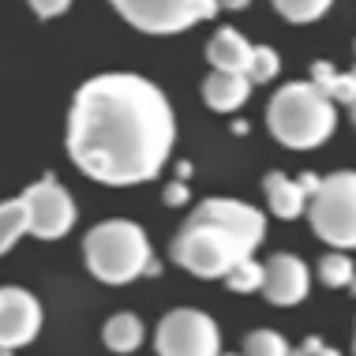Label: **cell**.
I'll list each match as a JSON object with an SVG mask.
<instances>
[{"label":"cell","mask_w":356,"mask_h":356,"mask_svg":"<svg viewBox=\"0 0 356 356\" xmlns=\"http://www.w3.org/2000/svg\"><path fill=\"white\" fill-rule=\"evenodd\" d=\"M172 143L177 117L158 83L136 72H105L75 90L68 154L98 184H147L169 161Z\"/></svg>","instance_id":"cell-1"},{"label":"cell","mask_w":356,"mask_h":356,"mask_svg":"<svg viewBox=\"0 0 356 356\" xmlns=\"http://www.w3.org/2000/svg\"><path fill=\"white\" fill-rule=\"evenodd\" d=\"M266 236L263 210L240 199H203L180 225L169 255L195 277H225L236 263L255 255Z\"/></svg>","instance_id":"cell-2"},{"label":"cell","mask_w":356,"mask_h":356,"mask_svg":"<svg viewBox=\"0 0 356 356\" xmlns=\"http://www.w3.org/2000/svg\"><path fill=\"white\" fill-rule=\"evenodd\" d=\"M83 255H86V270L105 285H128L136 277H158L161 263L150 252L147 233L136 221H102L94 225L83 240Z\"/></svg>","instance_id":"cell-3"},{"label":"cell","mask_w":356,"mask_h":356,"mask_svg":"<svg viewBox=\"0 0 356 356\" xmlns=\"http://www.w3.org/2000/svg\"><path fill=\"white\" fill-rule=\"evenodd\" d=\"M266 128L289 150H312L334 136L338 109L315 83H285L266 105Z\"/></svg>","instance_id":"cell-4"},{"label":"cell","mask_w":356,"mask_h":356,"mask_svg":"<svg viewBox=\"0 0 356 356\" xmlns=\"http://www.w3.org/2000/svg\"><path fill=\"white\" fill-rule=\"evenodd\" d=\"M312 229L330 252H353L356 248V172L341 169L319 177V188L307 199Z\"/></svg>","instance_id":"cell-5"},{"label":"cell","mask_w":356,"mask_h":356,"mask_svg":"<svg viewBox=\"0 0 356 356\" xmlns=\"http://www.w3.org/2000/svg\"><path fill=\"white\" fill-rule=\"evenodd\" d=\"M113 8L143 34H180L207 23L218 12V0H113Z\"/></svg>","instance_id":"cell-6"},{"label":"cell","mask_w":356,"mask_h":356,"mask_svg":"<svg viewBox=\"0 0 356 356\" xmlns=\"http://www.w3.org/2000/svg\"><path fill=\"white\" fill-rule=\"evenodd\" d=\"M154 349H158V356H218L221 353L218 323L207 312H195V307H172L158 323Z\"/></svg>","instance_id":"cell-7"},{"label":"cell","mask_w":356,"mask_h":356,"mask_svg":"<svg viewBox=\"0 0 356 356\" xmlns=\"http://www.w3.org/2000/svg\"><path fill=\"white\" fill-rule=\"evenodd\" d=\"M23 203H26V210H31V233L38 240L68 236L72 225H75V218H79L75 199L60 188V180H56V177H42L38 184H31L23 191Z\"/></svg>","instance_id":"cell-8"},{"label":"cell","mask_w":356,"mask_h":356,"mask_svg":"<svg viewBox=\"0 0 356 356\" xmlns=\"http://www.w3.org/2000/svg\"><path fill=\"white\" fill-rule=\"evenodd\" d=\"M42 323H45V315L34 293H26L19 285L0 289V349L15 353L23 345H31L42 334Z\"/></svg>","instance_id":"cell-9"},{"label":"cell","mask_w":356,"mask_h":356,"mask_svg":"<svg viewBox=\"0 0 356 356\" xmlns=\"http://www.w3.org/2000/svg\"><path fill=\"white\" fill-rule=\"evenodd\" d=\"M259 293L274 307H293V304L307 300V293H312V270H307L304 259L277 252L263 263V285H259Z\"/></svg>","instance_id":"cell-10"},{"label":"cell","mask_w":356,"mask_h":356,"mask_svg":"<svg viewBox=\"0 0 356 356\" xmlns=\"http://www.w3.org/2000/svg\"><path fill=\"white\" fill-rule=\"evenodd\" d=\"M315 188H319V177L315 172H304L300 180H289L285 172H266L263 180V191H266V203H270V210L282 221H296L304 214L307 199L315 195Z\"/></svg>","instance_id":"cell-11"},{"label":"cell","mask_w":356,"mask_h":356,"mask_svg":"<svg viewBox=\"0 0 356 356\" xmlns=\"http://www.w3.org/2000/svg\"><path fill=\"white\" fill-rule=\"evenodd\" d=\"M252 49L248 38L236 31V26H218V34L207 42V60H210V72H236V75H248L252 68Z\"/></svg>","instance_id":"cell-12"},{"label":"cell","mask_w":356,"mask_h":356,"mask_svg":"<svg viewBox=\"0 0 356 356\" xmlns=\"http://www.w3.org/2000/svg\"><path fill=\"white\" fill-rule=\"evenodd\" d=\"M252 98V79L236 72H210L203 83V102L214 113H236L240 105Z\"/></svg>","instance_id":"cell-13"},{"label":"cell","mask_w":356,"mask_h":356,"mask_svg":"<svg viewBox=\"0 0 356 356\" xmlns=\"http://www.w3.org/2000/svg\"><path fill=\"white\" fill-rule=\"evenodd\" d=\"M143 338H147L143 319H139V315H131V312H117L109 323H105V330H102L105 349H113V353H136L143 345Z\"/></svg>","instance_id":"cell-14"},{"label":"cell","mask_w":356,"mask_h":356,"mask_svg":"<svg viewBox=\"0 0 356 356\" xmlns=\"http://www.w3.org/2000/svg\"><path fill=\"white\" fill-rule=\"evenodd\" d=\"M26 233H31V210H26L23 195L0 203V255L12 252Z\"/></svg>","instance_id":"cell-15"},{"label":"cell","mask_w":356,"mask_h":356,"mask_svg":"<svg viewBox=\"0 0 356 356\" xmlns=\"http://www.w3.org/2000/svg\"><path fill=\"white\" fill-rule=\"evenodd\" d=\"M312 83L319 86V90H323L330 102L338 98V102L349 105V98H353V75L334 72V64H326V60H319V64L312 68Z\"/></svg>","instance_id":"cell-16"},{"label":"cell","mask_w":356,"mask_h":356,"mask_svg":"<svg viewBox=\"0 0 356 356\" xmlns=\"http://www.w3.org/2000/svg\"><path fill=\"white\" fill-rule=\"evenodd\" d=\"M274 12L285 15L289 23H315V19H323L330 12L334 0H270Z\"/></svg>","instance_id":"cell-17"},{"label":"cell","mask_w":356,"mask_h":356,"mask_svg":"<svg viewBox=\"0 0 356 356\" xmlns=\"http://www.w3.org/2000/svg\"><path fill=\"white\" fill-rule=\"evenodd\" d=\"M353 274H356V266H353V259L345 255V252H326L319 259V282L323 285H330V289H345L353 282Z\"/></svg>","instance_id":"cell-18"},{"label":"cell","mask_w":356,"mask_h":356,"mask_svg":"<svg viewBox=\"0 0 356 356\" xmlns=\"http://www.w3.org/2000/svg\"><path fill=\"white\" fill-rule=\"evenodd\" d=\"M244 356H289V341L277 330H252L244 338Z\"/></svg>","instance_id":"cell-19"},{"label":"cell","mask_w":356,"mask_h":356,"mask_svg":"<svg viewBox=\"0 0 356 356\" xmlns=\"http://www.w3.org/2000/svg\"><path fill=\"white\" fill-rule=\"evenodd\" d=\"M233 293H255L259 285H263V263H255V259H244V263H236L233 270L221 277Z\"/></svg>","instance_id":"cell-20"},{"label":"cell","mask_w":356,"mask_h":356,"mask_svg":"<svg viewBox=\"0 0 356 356\" xmlns=\"http://www.w3.org/2000/svg\"><path fill=\"white\" fill-rule=\"evenodd\" d=\"M277 68H282V56H277V49H270V45H255L252 49V68H248V79L255 83H270Z\"/></svg>","instance_id":"cell-21"},{"label":"cell","mask_w":356,"mask_h":356,"mask_svg":"<svg viewBox=\"0 0 356 356\" xmlns=\"http://www.w3.org/2000/svg\"><path fill=\"white\" fill-rule=\"evenodd\" d=\"M26 4H31V12L38 19H56L72 8V0H26Z\"/></svg>","instance_id":"cell-22"},{"label":"cell","mask_w":356,"mask_h":356,"mask_svg":"<svg viewBox=\"0 0 356 356\" xmlns=\"http://www.w3.org/2000/svg\"><path fill=\"white\" fill-rule=\"evenodd\" d=\"M165 203L169 207H184L188 203V180H172L165 188Z\"/></svg>","instance_id":"cell-23"},{"label":"cell","mask_w":356,"mask_h":356,"mask_svg":"<svg viewBox=\"0 0 356 356\" xmlns=\"http://www.w3.org/2000/svg\"><path fill=\"white\" fill-rule=\"evenodd\" d=\"M300 349H304L307 356H341L338 349H330V345H326V341H319V338H307V341L300 345Z\"/></svg>","instance_id":"cell-24"},{"label":"cell","mask_w":356,"mask_h":356,"mask_svg":"<svg viewBox=\"0 0 356 356\" xmlns=\"http://www.w3.org/2000/svg\"><path fill=\"white\" fill-rule=\"evenodd\" d=\"M252 0H218V8H225V12H240V8H248Z\"/></svg>","instance_id":"cell-25"},{"label":"cell","mask_w":356,"mask_h":356,"mask_svg":"<svg viewBox=\"0 0 356 356\" xmlns=\"http://www.w3.org/2000/svg\"><path fill=\"white\" fill-rule=\"evenodd\" d=\"M349 75H353V98H349V113H353V124H356V68H353Z\"/></svg>","instance_id":"cell-26"},{"label":"cell","mask_w":356,"mask_h":356,"mask_svg":"<svg viewBox=\"0 0 356 356\" xmlns=\"http://www.w3.org/2000/svg\"><path fill=\"white\" fill-rule=\"evenodd\" d=\"M289 356H307L304 349H289Z\"/></svg>","instance_id":"cell-27"},{"label":"cell","mask_w":356,"mask_h":356,"mask_svg":"<svg viewBox=\"0 0 356 356\" xmlns=\"http://www.w3.org/2000/svg\"><path fill=\"white\" fill-rule=\"evenodd\" d=\"M349 289H353V293H356V274H353V282H349Z\"/></svg>","instance_id":"cell-28"},{"label":"cell","mask_w":356,"mask_h":356,"mask_svg":"<svg viewBox=\"0 0 356 356\" xmlns=\"http://www.w3.org/2000/svg\"><path fill=\"white\" fill-rule=\"evenodd\" d=\"M0 356H12V353H8V349H0Z\"/></svg>","instance_id":"cell-29"},{"label":"cell","mask_w":356,"mask_h":356,"mask_svg":"<svg viewBox=\"0 0 356 356\" xmlns=\"http://www.w3.org/2000/svg\"><path fill=\"white\" fill-rule=\"evenodd\" d=\"M353 353H356V334H353Z\"/></svg>","instance_id":"cell-30"},{"label":"cell","mask_w":356,"mask_h":356,"mask_svg":"<svg viewBox=\"0 0 356 356\" xmlns=\"http://www.w3.org/2000/svg\"><path fill=\"white\" fill-rule=\"evenodd\" d=\"M218 356H233V353H218Z\"/></svg>","instance_id":"cell-31"}]
</instances>
